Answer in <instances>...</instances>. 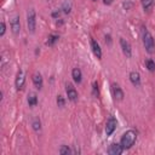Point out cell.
Returning a JSON list of instances; mask_svg holds the SVG:
<instances>
[{"label": "cell", "instance_id": "6da1fadb", "mask_svg": "<svg viewBox=\"0 0 155 155\" xmlns=\"http://www.w3.org/2000/svg\"><path fill=\"white\" fill-rule=\"evenodd\" d=\"M136 138H137V134L134 131H127L124 133V136L121 137V140H120V144L124 149H128L131 148L134 142H136Z\"/></svg>", "mask_w": 155, "mask_h": 155}, {"label": "cell", "instance_id": "7a4b0ae2", "mask_svg": "<svg viewBox=\"0 0 155 155\" xmlns=\"http://www.w3.org/2000/svg\"><path fill=\"white\" fill-rule=\"evenodd\" d=\"M143 44H144L145 50H147L149 53H151V52L154 51V48H155L154 39H153L151 34L149 33V30H147V29L143 30Z\"/></svg>", "mask_w": 155, "mask_h": 155}, {"label": "cell", "instance_id": "3957f363", "mask_svg": "<svg viewBox=\"0 0 155 155\" xmlns=\"http://www.w3.org/2000/svg\"><path fill=\"white\" fill-rule=\"evenodd\" d=\"M27 25H28V30L30 33L35 31V27H36V16H35V11L34 8H30L27 13Z\"/></svg>", "mask_w": 155, "mask_h": 155}, {"label": "cell", "instance_id": "277c9868", "mask_svg": "<svg viewBox=\"0 0 155 155\" xmlns=\"http://www.w3.org/2000/svg\"><path fill=\"white\" fill-rule=\"evenodd\" d=\"M116 120L113 117V116H110L109 119H108V121H107V125H105V133H107V136H110L113 132H114V130L116 128Z\"/></svg>", "mask_w": 155, "mask_h": 155}, {"label": "cell", "instance_id": "5b68a950", "mask_svg": "<svg viewBox=\"0 0 155 155\" xmlns=\"http://www.w3.org/2000/svg\"><path fill=\"white\" fill-rule=\"evenodd\" d=\"M120 46H121V48H122L124 54H125L126 57H131V54H132V48H131L130 42H128L127 40H125V39H120Z\"/></svg>", "mask_w": 155, "mask_h": 155}, {"label": "cell", "instance_id": "8992f818", "mask_svg": "<svg viewBox=\"0 0 155 155\" xmlns=\"http://www.w3.org/2000/svg\"><path fill=\"white\" fill-rule=\"evenodd\" d=\"M111 92H113V96H114L115 99H117V101H122V98H124V92H122L121 87H120L117 84L114 82V84L111 85Z\"/></svg>", "mask_w": 155, "mask_h": 155}, {"label": "cell", "instance_id": "52a82bcc", "mask_svg": "<svg viewBox=\"0 0 155 155\" xmlns=\"http://www.w3.org/2000/svg\"><path fill=\"white\" fill-rule=\"evenodd\" d=\"M65 91H67L68 99H70L71 102H75V101L78 99V92H76V90L74 88V86H73L71 84H68V85H67Z\"/></svg>", "mask_w": 155, "mask_h": 155}, {"label": "cell", "instance_id": "ba28073f", "mask_svg": "<svg viewBox=\"0 0 155 155\" xmlns=\"http://www.w3.org/2000/svg\"><path fill=\"white\" fill-rule=\"evenodd\" d=\"M11 29H12V33L13 34H18L19 33V30H21V23H19V17L18 16H15L11 19Z\"/></svg>", "mask_w": 155, "mask_h": 155}, {"label": "cell", "instance_id": "9c48e42d", "mask_svg": "<svg viewBox=\"0 0 155 155\" xmlns=\"http://www.w3.org/2000/svg\"><path fill=\"white\" fill-rule=\"evenodd\" d=\"M91 47H92V51H93L94 56H96L97 58H101V57H102V50H101L99 44H98L94 39H91Z\"/></svg>", "mask_w": 155, "mask_h": 155}, {"label": "cell", "instance_id": "30bf717a", "mask_svg": "<svg viewBox=\"0 0 155 155\" xmlns=\"http://www.w3.org/2000/svg\"><path fill=\"white\" fill-rule=\"evenodd\" d=\"M24 81H25L24 74H23L22 70H19L18 74H17V78H16V88L17 90H22L23 86H24Z\"/></svg>", "mask_w": 155, "mask_h": 155}, {"label": "cell", "instance_id": "8fae6325", "mask_svg": "<svg viewBox=\"0 0 155 155\" xmlns=\"http://www.w3.org/2000/svg\"><path fill=\"white\" fill-rule=\"evenodd\" d=\"M122 150H124V148L121 147V144H111L110 147H109V150H108V153L110 154V155H120L121 153H122Z\"/></svg>", "mask_w": 155, "mask_h": 155}, {"label": "cell", "instance_id": "7c38bea8", "mask_svg": "<svg viewBox=\"0 0 155 155\" xmlns=\"http://www.w3.org/2000/svg\"><path fill=\"white\" fill-rule=\"evenodd\" d=\"M33 82H34V85H35V87L38 88V90H41L42 88V84H44V81H42V76L40 75V74H34L33 75Z\"/></svg>", "mask_w": 155, "mask_h": 155}, {"label": "cell", "instance_id": "4fadbf2b", "mask_svg": "<svg viewBox=\"0 0 155 155\" xmlns=\"http://www.w3.org/2000/svg\"><path fill=\"white\" fill-rule=\"evenodd\" d=\"M71 76H73V79H74V81L78 82V84H80L81 80H82V74H81V70H80L79 68H74V69H73Z\"/></svg>", "mask_w": 155, "mask_h": 155}, {"label": "cell", "instance_id": "5bb4252c", "mask_svg": "<svg viewBox=\"0 0 155 155\" xmlns=\"http://www.w3.org/2000/svg\"><path fill=\"white\" fill-rule=\"evenodd\" d=\"M130 80H131V82H132L134 86H138V85L140 84V75H139V73L132 71V73L130 74Z\"/></svg>", "mask_w": 155, "mask_h": 155}, {"label": "cell", "instance_id": "9a60e30c", "mask_svg": "<svg viewBox=\"0 0 155 155\" xmlns=\"http://www.w3.org/2000/svg\"><path fill=\"white\" fill-rule=\"evenodd\" d=\"M142 1V6H143V8L145 10V11H150L151 10V7H153V5H154V0H140Z\"/></svg>", "mask_w": 155, "mask_h": 155}, {"label": "cell", "instance_id": "2e32d148", "mask_svg": "<svg viewBox=\"0 0 155 155\" xmlns=\"http://www.w3.org/2000/svg\"><path fill=\"white\" fill-rule=\"evenodd\" d=\"M36 103H38V97H36V94H35V93H30V94L28 96V104H29L30 107H34V105H36Z\"/></svg>", "mask_w": 155, "mask_h": 155}, {"label": "cell", "instance_id": "e0dca14e", "mask_svg": "<svg viewBox=\"0 0 155 155\" xmlns=\"http://www.w3.org/2000/svg\"><path fill=\"white\" fill-rule=\"evenodd\" d=\"M62 10H63V12H64V13H69V12L71 11V2H70L69 0H65V1L63 2Z\"/></svg>", "mask_w": 155, "mask_h": 155}, {"label": "cell", "instance_id": "ac0fdd59", "mask_svg": "<svg viewBox=\"0 0 155 155\" xmlns=\"http://www.w3.org/2000/svg\"><path fill=\"white\" fill-rule=\"evenodd\" d=\"M58 39H59V38H58V35H54V34H51V35L48 36V40L46 41V44H47L48 46H52V45H53V44H54L56 41H58Z\"/></svg>", "mask_w": 155, "mask_h": 155}, {"label": "cell", "instance_id": "d6986e66", "mask_svg": "<svg viewBox=\"0 0 155 155\" xmlns=\"http://www.w3.org/2000/svg\"><path fill=\"white\" fill-rule=\"evenodd\" d=\"M145 65H147V68H148L149 71H154L155 70V63L151 59H147L145 61Z\"/></svg>", "mask_w": 155, "mask_h": 155}, {"label": "cell", "instance_id": "ffe728a7", "mask_svg": "<svg viewBox=\"0 0 155 155\" xmlns=\"http://www.w3.org/2000/svg\"><path fill=\"white\" fill-rule=\"evenodd\" d=\"M33 128H34L35 131H40V128H41V122H40L39 119H35V120L33 121Z\"/></svg>", "mask_w": 155, "mask_h": 155}, {"label": "cell", "instance_id": "44dd1931", "mask_svg": "<svg viewBox=\"0 0 155 155\" xmlns=\"http://www.w3.org/2000/svg\"><path fill=\"white\" fill-rule=\"evenodd\" d=\"M59 154H61V155H68V154H70V149H69L68 147L63 145V147H61V149H59Z\"/></svg>", "mask_w": 155, "mask_h": 155}, {"label": "cell", "instance_id": "7402d4cb", "mask_svg": "<svg viewBox=\"0 0 155 155\" xmlns=\"http://www.w3.org/2000/svg\"><path fill=\"white\" fill-rule=\"evenodd\" d=\"M92 93H93L94 97L98 96V82H97V81H94V82L92 84Z\"/></svg>", "mask_w": 155, "mask_h": 155}, {"label": "cell", "instance_id": "603a6c76", "mask_svg": "<svg viewBox=\"0 0 155 155\" xmlns=\"http://www.w3.org/2000/svg\"><path fill=\"white\" fill-rule=\"evenodd\" d=\"M57 104H58V107H63L64 105V98L62 96H57Z\"/></svg>", "mask_w": 155, "mask_h": 155}, {"label": "cell", "instance_id": "cb8c5ba5", "mask_svg": "<svg viewBox=\"0 0 155 155\" xmlns=\"http://www.w3.org/2000/svg\"><path fill=\"white\" fill-rule=\"evenodd\" d=\"M5 30H6L5 23H4V22H1V30H0V35H1V36H2L4 34H5Z\"/></svg>", "mask_w": 155, "mask_h": 155}, {"label": "cell", "instance_id": "d4e9b609", "mask_svg": "<svg viewBox=\"0 0 155 155\" xmlns=\"http://www.w3.org/2000/svg\"><path fill=\"white\" fill-rule=\"evenodd\" d=\"M103 2H104V4H105V5H110V4H111V2H113V0H104V1H103Z\"/></svg>", "mask_w": 155, "mask_h": 155}, {"label": "cell", "instance_id": "484cf974", "mask_svg": "<svg viewBox=\"0 0 155 155\" xmlns=\"http://www.w3.org/2000/svg\"><path fill=\"white\" fill-rule=\"evenodd\" d=\"M93 1H96V0H93Z\"/></svg>", "mask_w": 155, "mask_h": 155}]
</instances>
